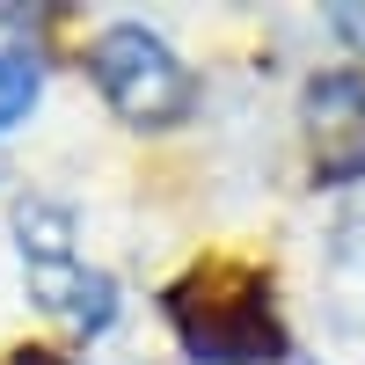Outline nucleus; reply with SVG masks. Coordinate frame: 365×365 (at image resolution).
Instances as JSON below:
<instances>
[{
    "instance_id": "obj_1",
    "label": "nucleus",
    "mask_w": 365,
    "mask_h": 365,
    "mask_svg": "<svg viewBox=\"0 0 365 365\" xmlns=\"http://www.w3.org/2000/svg\"><path fill=\"white\" fill-rule=\"evenodd\" d=\"M168 322L197 365H278L285 358V329L270 314L263 278L227 270V263L168 285Z\"/></svg>"
},
{
    "instance_id": "obj_2",
    "label": "nucleus",
    "mask_w": 365,
    "mask_h": 365,
    "mask_svg": "<svg viewBox=\"0 0 365 365\" xmlns=\"http://www.w3.org/2000/svg\"><path fill=\"white\" fill-rule=\"evenodd\" d=\"M88 73H96L103 103L139 132H168L197 110V81L190 66L168 51V37H154L146 22H110L88 44Z\"/></svg>"
},
{
    "instance_id": "obj_3",
    "label": "nucleus",
    "mask_w": 365,
    "mask_h": 365,
    "mask_svg": "<svg viewBox=\"0 0 365 365\" xmlns=\"http://www.w3.org/2000/svg\"><path fill=\"white\" fill-rule=\"evenodd\" d=\"M299 125H307V161L322 182H365V73L336 66L314 73L299 96Z\"/></svg>"
},
{
    "instance_id": "obj_4",
    "label": "nucleus",
    "mask_w": 365,
    "mask_h": 365,
    "mask_svg": "<svg viewBox=\"0 0 365 365\" xmlns=\"http://www.w3.org/2000/svg\"><path fill=\"white\" fill-rule=\"evenodd\" d=\"M29 299H37L44 314H58L66 329H81V336H103V329L117 322V285L110 270H88L81 249L66 256H29Z\"/></svg>"
},
{
    "instance_id": "obj_5",
    "label": "nucleus",
    "mask_w": 365,
    "mask_h": 365,
    "mask_svg": "<svg viewBox=\"0 0 365 365\" xmlns=\"http://www.w3.org/2000/svg\"><path fill=\"white\" fill-rule=\"evenodd\" d=\"M44 96V66L37 51H0V132H15Z\"/></svg>"
},
{
    "instance_id": "obj_6",
    "label": "nucleus",
    "mask_w": 365,
    "mask_h": 365,
    "mask_svg": "<svg viewBox=\"0 0 365 365\" xmlns=\"http://www.w3.org/2000/svg\"><path fill=\"white\" fill-rule=\"evenodd\" d=\"M329 22H336V37H351V44H365V8H336V15H329Z\"/></svg>"
}]
</instances>
